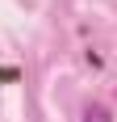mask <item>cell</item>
<instances>
[{
    "instance_id": "obj_1",
    "label": "cell",
    "mask_w": 117,
    "mask_h": 122,
    "mask_svg": "<svg viewBox=\"0 0 117 122\" xmlns=\"http://www.w3.org/2000/svg\"><path fill=\"white\" fill-rule=\"evenodd\" d=\"M84 122H113V114H109V105L92 101V105H84Z\"/></svg>"
},
{
    "instance_id": "obj_2",
    "label": "cell",
    "mask_w": 117,
    "mask_h": 122,
    "mask_svg": "<svg viewBox=\"0 0 117 122\" xmlns=\"http://www.w3.org/2000/svg\"><path fill=\"white\" fill-rule=\"evenodd\" d=\"M4 80H17V67H0V84Z\"/></svg>"
}]
</instances>
